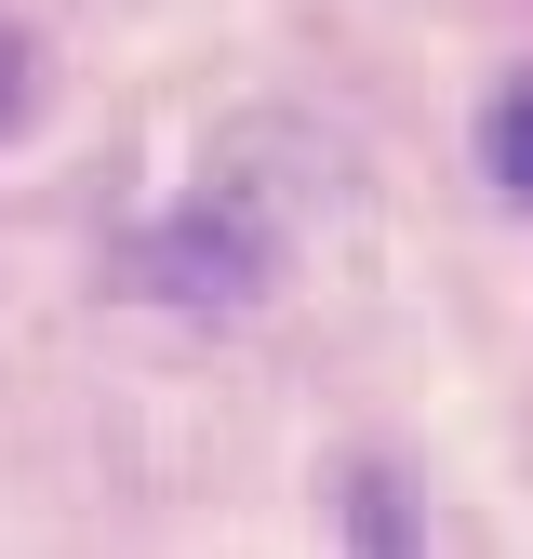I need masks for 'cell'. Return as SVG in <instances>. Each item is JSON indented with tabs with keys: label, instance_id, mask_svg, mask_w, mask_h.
<instances>
[{
	"label": "cell",
	"instance_id": "6da1fadb",
	"mask_svg": "<svg viewBox=\"0 0 533 559\" xmlns=\"http://www.w3.org/2000/svg\"><path fill=\"white\" fill-rule=\"evenodd\" d=\"M494 187H520V200H533V94H507V107H494Z\"/></svg>",
	"mask_w": 533,
	"mask_h": 559
}]
</instances>
